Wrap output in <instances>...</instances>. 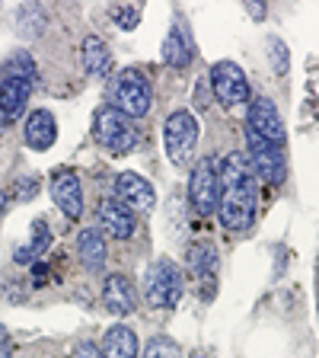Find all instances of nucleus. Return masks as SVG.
I'll return each mask as SVG.
<instances>
[{
	"label": "nucleus",
	"instance_id": "nucleus-1",
	"mask_svg": "<svg viewBox=\"0 0 319 358\" xmlns=\"http://www.w3.org/2000/svg\"><path fill=\"white\" fill-rule=\"evenodd\" d=\"M221 224L227 231H249L255 217V176L243 150H233L221 160Z\"/></svg>",
	"mask_w": 319,
	"mask_h": 358
},
{
	"label": "nucleus",
	"instance_id": "nucleus-2",
	"mask_svg": "<svg viewBox=\"0 0 319 358\" xmlns=\"http://www.w3.org/2000/svg\"><path fill=\"white\" fill-rule=\"evenodd\" d=\"M154 103V87H150L147 74H141L138 67H125L115 80L109 83V103L115 112H121L125 119H144Z\"/></svg>",
	"mask_w": 319,
	"mask_h": 358
},
{
	"label": "nucleus",
	"instance_id": "nucleus-3",
	"mask_svg": "<svg viewBox=\"0 0 319 358\" xmlns=\"http://www.w3.org/2000/svg\"><path fill=\"white\" fill-rule=\"evenodd\" d=\"M32 83H36V64L26 52H20L10 61L7 74L0 80V115H3V122H13L22 115V109L32 96Z\"/></svg>",
	"mask_w": 319,
	"mask_h": 358
},
{
	"label": "nucleus",
	"instance_id": "nucleus-4",
	"mask_svg": "<svg viewBox=\"0 0 319 358\" xmlns=\"http://www.w3.org/2000/svg\"><path fill=\"white\" fill-rule=\"evenodd\" d=\"M93 138L99 148H105L112 157H121L138 144V128L131 119H125L121 112H115L112 106H99L96 119H93Z\"/></svg>",
	"mask_w": 319,
	"mask_h": 358
},
{
	"label": "nucleus",
	"instance_id": "nucleus-5",
	"mask_svg": "<svg viewBox=\"0 0 319 358\" xmlns=\"http://www.w3.org/2000/svg\"><path fill=\"white\" fill-rule=\"evenodd\" d=\"M188 201L198 215H214L221 201V160L217 157H201L192 166L188 179Z\"/></svg>",
	"mask_w": 319,
	"mask_h": 358
},
{
	"label": "nucleus",
	"instance_id": "nucleus-6",
	"mask_svg": "<svg viewBox=\"0 0 319 358\" xmlns=\"http://www.w3.org/2000/svg\"><path fill=\"white\" fill-rule=\"evenodd\" d=\"M163 144L166 154L176 166H188L195 154V144H198V119H195L188 109L172 112L163 125Z\"/></svg>",
	"mask_w": 319,
	"mask_h": 358
},
{
	"label": "nucleus",
	"instance_id": "nucleus-7",
	"mask_svg": "<svg viewBox=\"0 0 319 358\" xmlns=\"http://www.w3.org/2000/svg\"><path fill=\"white\" fill-rule=\"evenodd\" d=\"M246 160L253 166V176H259L268 186H281L288 176V164H284V150L278 144L262 141L259 134L246 128Z\"/></svg>",
	"mask_w": 319,
	"mask_h": 358
},
{
	"label": "nucleus",
	"instance_id": "nucleus-8",
	"mask_svg": "<svg viewBox=\"0 0 319 358\" xmlns=\"http://www.w3.org/2000/svg\"><path fill=\"white\" fill-rule=\"evenodd\" d=\"M186 291V275L172 259H156L147 272V304L150 307H172Z\"/></svg>",
	"mask_w": 319,
	"mask_h": 358
},
{
	"label": "nucleus",
	"instance_id": "nucleus-9",
	"mask_svg": "<svg viewBox=\"0 0 319 358\" xmlns=\"http://www.w3.org/2000/svg\"><path fill=\"white\" fill-rule=\"evenodd\" d=\"M211 83L223 106H243L249 99V80H246L243 67L233 61H217L211 67Z\"/></svg>",
	"mask_w": 319,
	"mask_h": 358
},
{
	"label": "nucleus",
	"instance_id": "nucleus-10",
	"mask_svg": "<svg viewBox=\"0 0 319 358\" xmlns=\"http://www.w3.org/2000/svg\"><path fill=\"white\" fill-rule=\"evenodd\" d=\"M249 131L268 144H278V148L284 144V122L278 115V106L268 96H255L249 103Z\"/></svg>",
	"mask_w": 319,
	"mask_h": 358
},
{
	"label": "nucleus",
	"instance_id": "nucleus-11",
	"mask_svg": "<svg viewBox=\"0 0 319 358\" xmlns=\"http://www.w3.org/2000/svg\"><path fill=\"white\" fill-rule=\"evenodd\" d=\"M115 199L131 211H150L156 195H154V186L141 173H119L115 176Z\"/></svg>",
	"mask_w": 319,
	"mask_h": 358
},
{
	"label": "nucleus",
	"instance_id": "nucleus-12",
	"mask_svg": "<svg viewBox=\"0 0 319 358\" xmlns=\"http://www.w3.org/2000/svg\"><path fill=\"white\" fill-rule=\"evenodd\" d=\"M138 227V217L131 208H125L119 199H103L99 201V234H109L115 240H128Z\"/></svg>",
	"mask_w": 319,
	"mask_h": 358
},
{
	"label": "nucleus",
	"instance_id": "nucleus-13",
	"mask_svg": "<svg viewBox=\"0 0 319 358\" xmlns=\"http://www.w3.org/2000/svg\"><path fill=\"white\" fill-rule=\"evenodd\" d=\"M52 199L61 208V215L71 217V221H77V217L83 215V186L74 170L58 173V176L52 179Z\"/></svg>",
	"mask_w": 319,
	"mask_h": 358
},
{
	"label": "nucleus",
	"instance_id": "nucleus-14",
	"mask_svg": "<svg viewBox=\"0 0 319 358\" xmlns=\"http://www.w3.org/2000/svg\"><path fill=\"white\" fill-rule=\"evenodd\" d=\"M103 304L109 313H115V317H128V313H134V307H138V291H134L131 278L128 275H109L103 285Z\"/></svg>",
	"mask_w": 319,
	"mask_h": 358
},
{
	"label": "nucleus",
	"instance_id": "nucleus-15",
	"mask_svg": "<svg viewBox=\"0 0 319 358\" xmlns=\"http://www.w3.org/2000/svg\"><path fill=\"white\" fill-rule=\"evenodd\" d=\"M22 138L32 150H48L54 141H58V122L48 109H36L26 119V128H22Z\"/></svg>",
	"mask_w": 319,
	"mask_h": 358
},
{
	"label": "nucleus",
	"instance_id": "nucleus-16",
	"mask_svg": "<svg viewBox=\"0 0 319 358\" xmlns=\"http://www.w3.org/2000/svg\"><path fill=\"white\" fill-rule=\"evenodd\" d=\"M99 352H103V358H138V336L128 327L115 323V327L105 329Z\"/></svg>",
	"mask_w": 319,
	"mask_h": 358
},
{
	"label": "nucleus",
	"instance_id": "nucleus-17",
	"mask_svg": "<svg viewBox=\"0 0 319 358\" xmlns=\"http://www.w3.org/2000/svg\"><path fill=\"white\" fill-rule=\"evenodd\" d=\"M77 256H80L83 268H89V272H99V268L105 266V259H109V250H105V240L99 231H80V237H77Z\"/></svg>",
	"mask_w": 319,
	"mask_h": 358
},
{
	"label": "nucleus",
	"instance_id": "nucleus-18",
	"mask_svg": "<svg viewBox=\"0 0 319 358\" xmlns=\"http://www.w3.org/2000/svg\"><path fill=\"white\" fill-rule=\"evenodd\" d=\"M192 42H188V36H186V29L182 26H172L170 32H166V38H163V61L170 67H176V71H182V67H188L192 64Z\"/></svg>",
	"mask_w": 319,
	"mask_h": 358
},
{
	"label": "nucleus",
	"instance_id": "nucleus-19",
	"mask_svg": "<svg viewBox=\"0 0 319 358\" xmlns=\"http://www.w3.org/2000/svg\"><path fill=\"white\" fill-rule=\"evenodd\" d=\"M80 58H83V71L89 77H105L112 67V55L105 48V42L99 36H87L80 45Z\"/></svg>",
	"mask_w": 319,
	"mask_h": 358
},
{
	"label": "nucleus",
	"instance_id": "nucleus-20",
	"mask_svg": "<svg viewBox=\"0 0 319 358\" xmlns=\"http://www.w3.org/2000/svg\"><path fill=\"white\" fill-rule=\"evenodd\" d=\"M188 268L192 275H198L201 282H214L217 275V246L208 240H198V243L188 246Z\"/></svg>",
	"mask_w": 319,
	"mask_h": 358
},
{
	"label": "nucleus",
	"instance_id": "nucleus-21",
	"mask_svg": "<svg viewBox=\"0 0 319 358\" xmlns=\"http://www.w3.org/2000/svg\"><path fill=\"white\" fill-rule=\"evenodd\" d=\"M48 243H52V231H48V224H45V221H36V224H32V237H29V243L16 250V262L29 266V262L36 259V256H42L45 250H48Z\"/></svg>",
	"mask_w": 319,
	"mask_h": 358
},
{
	"label": "nucleus",
	"instance_id": "nucleus-22",
	"mask_svg": "<svg viewBox=\"0 0 319 358\" xmlns=\"http://www.w3.org/2000/svg\"><path fill=\"white\" fill-rule=\"evenodd\" d=\"M144 358H182V352H179V345L172 343V339L156 336V339H150V343H147V349H144Z\"/></svg>",
	"mask_w": 319,
	"mask_h": 358
},
{
	"label": "nucleus",
	"instance_id": "nucleus-23",
	"mask_svg": "<svg viewBox=\"0 0 319 358\" xmlns=\"http://www.w3.org/2000/svg\"><path fill=\"white\" fill-rule=\"evenodd\" d=\"M109 16L115 20V26H121V29H134V26L141 22V10L138 7H121V3L119 7H112Z\"/></svg>",
	"mask_w": 319,
	"mask_h": 358
},
{
	"label": "nucleus",
	"instance_id": "nucleus-24",
	"mask_svg": "<svg viewBox=\"0 0 319 358\" xmlns=\"http://www.w3.org/2000/svg\"><path fill=\"white\" fill-rule=\"evenodd\" d=\"M272 58H275V71L278 74H284V71H288V48H284V42L281 38H272Z\"/></svg>",
	"mask_w": 319,
	"mask_h": 358
},
{
	"label": "nucleus",
	"instance_id": "nucleus-25",
	"mask_svg": "<svg viewBox=\"0 0 319 358\" xmlns=\"http://www.w3.org/2000/svg\"><path fill=\"white\" fill-rule=\"evenodd\" d=\"M74 358H103V352H99V345H93V343H80L74 349Z\"/></svg>",
	"mask_w": 319,
	"mask_h": 358
},
{
	"label": "nucleus",
	"instance_id": "nucleus-26",
	"mask_svg": "<svg viewBox=\"0 0 319 358\" xmlns=\"http://www.w3.org/2000/svg\"><path fill=\"white\" fill-rule=\"evenodd\" d=\"M10 352H13V339H10L7 327L0 323V358H10Z\"/></svg>",
	"mask_w": 319,
	"mask_h": 358
},
{
	"label": "nucleus",
	"instance_id": "nucleus-27",
	"mask_svg": "<svg viewBox=\"0 0 319 358\" xmlns=\"http://www.w3.org/2000/svg\"><path fill=\"white\" fill-rule=\"evenodd\" d=\"M38 192V179H26L20 189H16V199H32Z\"/></svg>",
	"mask_w": 319,
	"mask_h": 358
},
{
	"label": "nucleus",
	"instance_id": "nucleus-28",
	"mask_svg": "<svg viewBox=\"0 0 319 358\" xmlns=\"http://www.w3.org/2000/svg\"><path fill=\"white\" fill-rule=\"evenodd\" d=\"M32 275H36V285H45V278H48V268H45V266H32Z\"/></svg>",
	"mask_w": 319,
	"mask_h": 358
},
{
	"label": "nucleus",
	"instance_id": "nucleus-29",
	"mask_svg": "<svg viewBox=\"0 0 319 358\" xmlns=\"http://www.w3.org/2000/svg\"><path fill=\"white\" fill-rule=\"evenodd\" d=\"M7 211V195H3V189H0V215Z\"/></svg>",
	"mask_w": 319,
	"mask_h": 358
},
{
	"label": "nucleus",
	"instance_id": "nucleus-30",
	"mask_svg": "<svg viewBox=\"0 0 319 358\" xmlns=\"http://www.w3.org/2000/svg\"><path fill=\"white\" fill-rule=\"evenodd\" d=\"M0 131H3V115H0Z\"/></svg>",
	"mask_w": 319,
	"mask_h": 358
}]
</instances>
